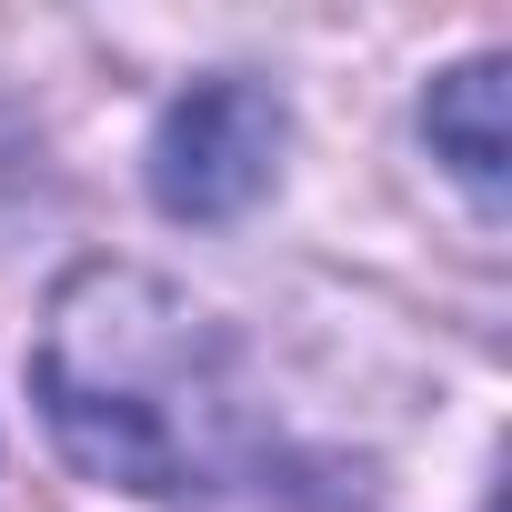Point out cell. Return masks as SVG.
I'll list each match as a JSON object with an SVG mask.
<instances>
[{"label": "cell", "instance_id": "6da1fadb", "mask_svg": "<svg viewBox=\"0 0 512 512\" xmlns=\"http://www.w3.org/2000/svg\"><path fill=\"white\" fill-rule=\"evenodd\" d=\"M31 392L51 442L141 502L221 512V502H312L272 402L251 392L231 332L141 262H81L31 352Z\"/></svg>", "mask_w": 512, "mask_h": 512}, {"label": "cell", "instance_id": "7a4b0ae2", "mask_svg": "<svg viewBox=\"0 0 512 512\" xmlns=\"http://www.w3.org/2000/svg\"><path fill=\"white\" fill-rule=\"evenodd\" d=\"M282 171V101L262 81H201L151 131V201L171 221H231Z\"/></svg>", "mask_w": 512, "mask_h": 512}, {"label": "cell", "instance_id": "3957f363", "mask_svg": "<svg viewBox=\"0 0 512 512\" xmlns=\"http://www.w3.org/2000/svg\"><path fill=\"white\" fill-rule=\"evenodd\" d=\"M422 131H432V151L452 161V181H462L482 211H502V161H512V131H502V61L442 71L432 101H422Z\"/></svg>", "mask_w": 512, "mask_h": 512}, {"label": "cell", "instance_id": "277c9868", "mask_svg": "<svg viewBox=\"0 0 512 512\" xmlns=\"http://www.w3.org/2000/svg\"><path fill=\"white\" fill-rule=\"evenodd\" d=\"M21 171H31V131L11 121V101H0V201L21 191Z\"/></svg>", "mask_w": 512, "mask_h": 512}]
</instances>
